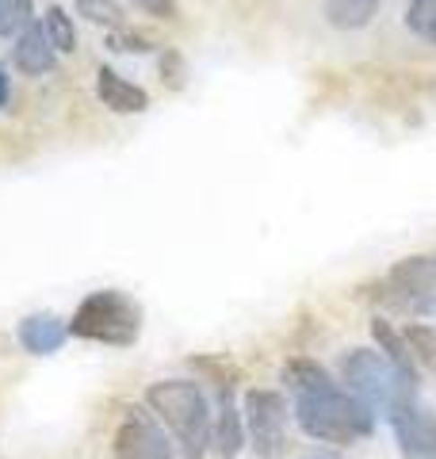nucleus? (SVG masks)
Instances as JSON below:
<instances>
[{
	"instance_id": "f257e3e1",
	"label": "nucleus",
	"mask_w": 436,
	"mask_h": 459,
	"mask_svg": "<svg viewBox=\"0 0 436 459\" xmlns=\"http://www.w3.org/2000/svg\"><path fill=\"white\" fill-rule=\"evenodd\" d=\"M280 383L295 398L291 410H295V421L310 440L329 444V448H348V444L371 440L375 413L341 379H333L318 360L291 356L280 368Z\"/></svg>"
},
{
	"instance_id": "f03ea898",
	"label": "nucleus",
	"mask_w": 436,
	"mask_h": 459,
	"mask_svg": "<svg viewBox=\"0 0 436 459\" xmlns=\"http://www.w3.org/2000/svg\"><path fill=\"white\" fill-rule=\"evenodd\" d=\"M145 406L169 429L184 459H203L214 444V406L196 379H157L145 386Z\"/></svg>"
},
{
	"instance_id": "7ed1b4c3",
	"label": "nucleus",
	"mask_w": 436,
	"mask_h": 459,
	"mask_svg": "<svg viewBox=\"0 0 436 459\" xmlns=\"http://www.w3.org/2000/svg\"><path fill=\"white\" fill-rule=\"evenodd\" d=\"M337 376L375 418L390 421L417 402V379L398 371L379 349H348L337 360Z\"/></svg>"
},
{
	"instance_id": "20e7f679",
	"label": "nucleus",
	"mask_w": 436,
	"mask_h": 459,
	"mask_svg": "<svg viewBox=\"0 0 436 459\" xmlns=\"http://www.w3.org/2000/svg\"><path fill=\"white\" fill-rule=\"evenodd\" d=\"M138 333H142V307L126 291H115V287L84 295L69 318V337L108 344V349H130Z\"/></svg>"
},
{
	"instance_id": "39448f33",
	"label": "nucleus",
	"mask_w": 436,
	"mask_h": 459,
	"mask_svg": "<svg viewBox=\"0 0 436 459\" xmlns=\"http://www.w3.org/2000/svg\"><path fill=\"white\" fill-rule=\"evenodd\" d=\"M379 303L387 310L410 314V318L436 322V253L429 256H405L387 272Z\"/></svg>"
},
{
	"instance_id": "423d86ee",
	"label": "nucleus",
	"mask_w": 436,
	"mask_h": 459,
	"mask_svg": "<svg viewBox=\"0 0 436 459\" xmlns=\"http://www.w3.org/2000/svg\"><path fill=\"white\" fill-rule=\"evenodd\" d=\"M245 433H249V444L260 459H280L291 448V402L280 391H265V386H253L245 391Z\"/></svg>"
},
{
	"instance_id": "0eeeda50",
	"label": "nucleus",
	"mask_w": 436,
	"mask_h": 459,
	"mask_svg": "<svg viewBox=\"0 0 436 459\" xmlns=\"http://www.w3.org/2000/svg\"><path fill=\"white\" fill-rule=\"evenodd\" d=\"M115 459H172L177 444H172L169 429L157 421V413L150 406L126 410V418L115 429Z\"/></svg>"
},
{
	"instance_id": "6e6552de",
	"label": "nucleus",
	"mask_w": 436,
	"mask_h": 459,
	"mask_svg": "<svg viewBox=\"0 0 436 459\" xmlns=\"http://www.w3.org/2000/svg\"><path fill=\"white\" fill-rule=\"evenodd\" d=\"M390 433L402 459H436V410L414 402L398 418H390Z\"/></svg>"
},
{
	"instance_id": "1a4fd4ad",
	"label": "nucleus",
	"mask_w": 436,
	"mask_h": 459,
	"mask_svg": "<svg viewBox=\"0 0 436 459\" xmlns=\"http://www.w3.org/2000/svg\"><path fill=\"white\" fill-rule=\"evenodd\" d=\"M245 444H249V433H245V410L234 402L230 394V386L218 391V402H214V444L211 452L222 455V459H234L245 452Z\"/></svg>"
},
{
	"instance_id": "9d476101",
	"label": "nucleus",
	"mask_w": 436,
	"mask_h": 459,
	"mask_svg": "<svg viewBox=\"0 0 436 459\" xmlns=\"http://www.w3.org/2000/svg\"><path fill=\"white\" fill-rule=\"evenodd\" d=\"M12 65H16L23 77H47L57 65V50L50 47V39L42 31L39 20L27 23L23 31L12 39Z\"/></svg>"
},
{
	"instance_id": "9b49d317",
	"label": "nucleus",
	"mask_w": 436,
	"mask_h": 459,
	"mask_svg": "<svg viewBox=\"0 0 436 459\" xmlns=\"http://www.w3.org/2000/svg\"><path fill=\"white\" fill-rule=\"evenodd\" d=\"M96 96H100V104H104L108 111H115V115H138V111L150 108V92H145L142 84L126 81L123 74H115L111 65H100Z\"/></svg>"
},
{
	"instance_id": "f8f14e48",
	"label": "nucleus",
	"mask_w": 436,
	"mask_h": 459,
	"mask_svg": "<svg viewBox=\"0 0 436 459\" xmlns=\"http://www.w3.org/2000/svg\"><path fill=\"white\" fill-rule=\"evenodd\" d=\"M16 337L31 356H50L69 341V322H62L57 314H27Z\"/></svg>"
},
{
	"instance_id": "ddd939ff",
	"label": "nucleus",
	"mask_w": 436,
	"mask_h": 459,
	"mask_svg": "<svg viewBox=\"0 0 436 459\" xmlns=\"http://www.w3.org/2000/svg\"><path fill=\"white\" fill-rule=\"evenodd\" d=\"M371 341H375V349H379L398 371H405V376L417 379V360H414V352H410V341H405V333H402L395 322H387L383 314H379V318H371Z\"/></svg>"
},
{
	"instance_id": "4468645a",
	"label": "nucleus",
	"mask_w": 436,
	"mask_h": 459,
	"mask_svg": "<svg viewBox=\"0 0 436 459\" xmlns=\"http://www.w3.org/2000/svg\"><path fill=\"white\" fill-rule=\"evenodd\" d=\"M383 0H326V23L337 31H360L375 20Z\"/></svg>"
},
{
	"instance_id": "2eb2a0df",
	"label": "nucleus",
	"mask_w": 436,
	"mask_h": 459,
	"mask_svg": "<svg viewBox=\"0 0 436 459\" xmlns=\"http://www.w3.org/2000/svg\"><path fill=\"white\" fill-rule=\"evenodd\" d=\"M39 23H42V31H47L50 47L57 54H73V50H77V23H73V16H69L62 4H50L39 16Z\"/></svg>"
},
{
	"instance_id": "dca6fc26",
	"label": "nucleus",
	"mask_w": 436,
	"mask_h": 459,
	"mask_svg": "<svg viewBox=\"0 0 436 459\" xmlns=\"http://www.w3.org/2000/svg\"><path fill=\"white\" fill-rule=\"evenodd\" d=\"M402 333H405V341H410V352H414L417 368L436 371V325L432 322H410V325H402Z\"/></svg>"
},
{
	"instance_id": "f3484780",
	"label": "nucleus",
	"mask_w": 436,
	"mask_h": 459,
	"mask_svg": "<svg viewBox=\"0 0 436 459\" xmlns=\"http://www.w3.org/2000/svg\"><path fill=\"white\" fill-rule=\"evenodd\" d=\"M410 35H417L421 42H432L436 47V0H405V12H402Z\"/></svg>"
},
{
	"instance_id": "a211bd4d",
	"label": "nucleus",
	"mask_w": 436,
	"mask_h": 459,
	"mask_svg": "<svg viewBox=\"0 0 436 459\" xmlns=\"http://www.w3.org/2000/svg\"><path fill=\"white\" fill-rule=\"evenodd\" d=\"M73 8L81 12L89 23H100V27H111V31H119L123 23V0H73Z\"/></svg>"
},
{
	"instance_id": "6ab92c4d",
	"label": "nucleus",
	"mask_w": 436,
	"mask_h": 459,
	"mask_svg": "<svg viewBox=\"0 0 436 459\" xmlns=\"http://www.w3.org/2000/svg\"><path fill=\"white\" fill-rule=\"evenodd\" d=\"M27 23H35L31 0H0V35L16 39Z\"/></svg>"
},
{
	"instance_id": "aec40b11",
	"label": "nucleus",
	"mask_w": 436,
	"mask_h": 459,
	"mask_svg": "<svg viewBox=\"0 0 436 459\" xmlns=\"http://www.w3.org/2000/svg\"><path fill=\"white\" fill-rule=\"evenodd\" d=\"M157 74H161V84L172 92H180L184 84H187V62H184V54L180 50H161V57H157Z\"/></svg>"
},
{
	"instance_id": "412c9836",
	"label": "nucleus",
	"mask_w": 436,
	"mask_h": 459,
	"mask_svg": "<svg viewBox=\"0 0 436 459\" xmlns=\"http://www.w3.org/2000/svg\"><path fill=\"white\" fill-rule=\"evenodd\" d=\"M108 50H115V54H153V39L130 31V27H119V31H108Z\"/></svg>"
},
{
	"instance_id": "4be33fe9",
	"label": "nucleus",
	"mask_w": 436,
	"mask_h": 459,
	"mask_svg": "<svg viewBox=\"0 0 436 459\" xmlns=\"http://www.w3.org/2000/svg\"><path fill=\"white\" fill-rule=\"evenodd\" d=\"M135 4L142 8V16H153V20H177L180 16L177 0H135Z\"/></svg>"
},
{
	"instance_id": "5701e85b",
	"label": "nucleus",
	"mask_w": 436,
	"mask_h": 459,
	"mask_svg": "<svg viewBox=\"0 0 436 459\" xmlns=\"http://www.w3.org/2000/svg\"><path fill=\"white\" fill-rule=\"evenodd\" d=\"M8 100H12V77H8V69L4 62H0V111L8 108Z\"/></svg>"
},
{
	"instance_id": "b1692460",
	"label": "nucleus",
	"mask_w": 436,
	"mask_h": 459,
	"mask_svg": "<svg viewBox=\"0 0 436 459\" xmlns=\"http://www.w3.org/2000/svg\"><path fill=\"white\" fill-rule=\"evenodd\" d=\"M307 459H344L337 448H329V444H314V448L307 452Z\"/></svg>"
}]
</instances>
